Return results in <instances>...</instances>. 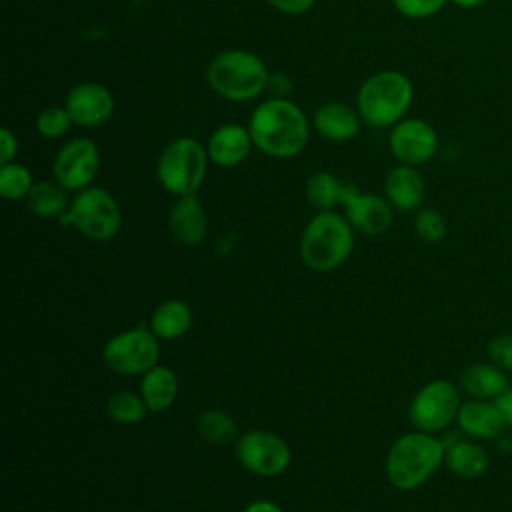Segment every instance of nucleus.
<instances>
[{"label": "nucleus", "mask_w": 512, "mask_h": 512, "mask_svg": "<svg viewBox=\"0 0 512 512\" xmlns=\"http://www.w3.org/2000/svg\"><path fill=\"white\" fill-rule=\"evenodd\" d=\"M252 142L276 158L296 156L308 140V124L302 110L282 98L260 104L250 120Z\"/></svg>", "instance_id": "f257e3e1"}, {"label": "nucleus", "mask_w": 512, "mask_h": 512, "mask_svg": "<svg viewBox=\"0 0 512 512\" xmlns=\"http://www.w3.org/2000/svg\"><path fill=\"white\" fill-rule=\"evenodd\" d=\"M444 440L414 430L398 436L386 456V476L398 490H416L444 464Z\"/></svg>", "instance_id": "f03ea898"}, {"label": "nucleus", "mask_w": 512, "mask_h": 512, "mask_svg": "<svg viewBox=\"0 0 512 512\" xmlns=\"http://www.w3.org/2000/svg\"><path fill=\"white\" fill-rule=\"evenodd\" d=\"M354 228L332 210L318 212L306 226L300 242V258L314 272H330L342 266L354 248Z\"/></svg>", "instance_id": "7ed1b4c3"}, {"label": "nucleus", "mask_w": 512, "mask_h": 512, "mask_svg": "<svg viewBox=\"0 0 512 512\" xmlns=\"http://www.w3.org/2000/svg\"><path fill=\"white\" fill-rule=\"evenodd\" d=\"M210 86L228 100H250L258 96L268 74L262 60L244 50H228L218 54L208 66Z\"/></svg>", "instance_id": "20e7f679"}, {"label": "nucleus", "mask_w": 512, "mask_h": 512, "mask_svg": "<svg viewBox=\"0 0 512 512\" xmlns=\"http://www.w3.org/2000/svg\"><path fill=\"white\" fill-rule=\"evenodd\" d=\"M412 102V84L400 72H378L368 78L358 92V110L362 118L384 128L402 118Z\"/></svg>", "instance_id": "39448f33"}, {"label": "nucleus", "mask_w": 512, "mask_h": 512, "mask_svg": "<svg viewBox=\"0 0 512 512\" xmlns=\"http://www.w3.org/2000/svg\"><path fill=\"white\" fill-rule=\"evenodd\" d=\"M62 226H74L90 240L104 242L120 230V208L102 188H84L76 194L68 210L58 218Z\"/></svg>", "instance_id": "423d86ee"}, {"label": "nucleus", "mask_w": 512, "mask_h": 512, "mask_svg": "<svg viewBox=\"0 0 512 512\" xmlns=\"http://www.w3.org/2000/svg\"><path fill=\"white\" fill-rule=\"evenodd\" d=\"M208 154L194 138H176L158 158V180L162 186L176 194H194L204 180Z\"/></svg>", "instance_id": "0eeeda50"}, {"label": "nucleus", "mask_w": 512, "mask_h": 512, "mask_svg": "<svg viewBox=\"0 0 512 512\" xmlns=\"http://www.w3.org/2000/svg\"><path fill=\"white\" fill-rule=\"evenodd\" d=\"M460 404V388L446 378H438L416 392L410 402L408 416L416 430L436 434L456 420Z\"/></svg>", "instance_id": "6e6552de"}, {"label": "nucleus", "mask_w": 512, "mask_h": 512, "mask_svg": "<svg viewBox=\"0 0 512 512\" xmlns=\"http://www.w3.org/2000/svg\"><path fill=\"white\" fill-rule=\"evenodd\" d=\"M102 358L104 364L116 374H144L152 366H156L160 358L158 336L142 326L124 330L106 342Z\"/></svg>", "instance_id": "1a4fd4ad"}, {"label": "nucleus", "mask_w": 512, "mask_h": 512, "mask_svg": "<svg viewBox=\"0 0 512 512\" xmlns=\"http://www.w3.org/2000/svg\"><path fill=\"white\" fill-rule=\"evenodd\" d=\"M236 456L256 476H278L288 468L292 452L282 436L268 430H250L238 438Z\"/></svg>", "instance_id": "9d476101"}, {"label": "nucleus", "mask_w": 512, "mask_h": 512, "mask_svg": "<svg viewBox=\"0 0 512 512\" xmlns=\"http://www.w3.org/2000/svg\"><path fill=\"white\" fill-rule=\"evenodd\" d=\"M98 148L88 138L68 142L54 160V176L66 190H84L98 172Z\"/></svg>", "instance_id": "9b49d317"}, {"label": "nucleus", "mask_w": 512, "mask_h": 512, "mask_svg": "<svg viewBox=\"0 0 512 512\" xmlns=\"http://www.w3.org/2000/svg\"><path fill=\"white\" fill-rule=\"evenodd\" d=\"M340 204H344L350 226L362 234L378 236L392 224L390 202L376 194H362L352 184H344Z\"/></svg>", "instance_id": "f8f14e48"}, {"label": "nucleus", "mask_w": 512, "mask_h": 512, "mask_svg": "<svg viewBox=\"0 0 512 512\" xmlns=\"http://www.w3.org/2000/svg\"><path fill=\"white\" fill-rule=\"evenodd\" d=\"M392 154L408 166H418L428 162L438 148V136L434 128L418 118L402 120L392 128L390 134Z\"/></svg>", "instance_id": "ddd939ff"}, {"label": "nucleus", "mask_w": 512, "mask_h": 512, "mask_svg": "<svg viewBox=\"0 0 512 512\" xmlns=\"http://www.w3.org/2000/svg\"><path fill=\"white\" fill-rule=\"evenodd\" d=\"M112 96L110 92L96 84V82H84L70 90L66 98V110L72 118V122L80 126H100L112 116Z\"/></svg>", "instance_id": "4468645a"}, {"label": "nucleus", "mask_w": 512, "mask_h": 512, "mask_svg": "<svg viewBox=\"0 0 512 512\" xmlns=\"http://www.w3.org/2000/svg\"><path fill=\"white\" fill-rule=\"evenodd\" d=\"M456 424L464 436L474 440H496L506 430L494 400L470 398L462 402Z\"/></svg>", "instance_id": "2eb2a0df"}, {"label": "nucleus", "mask_w": 512, "mask_h": 512, "mask_svg": "<svg viewBox=\"0 0 512 512\" xmlns=\"http://www.w3.org/2000/svg\"><path fill=\"white\" fill-rule=\"evenodd\" d=\"M444 446H446L444 464L458 478H466V480L480 478L490 466L486 448L474 438H468V436L466 438L454 436L452 440L446 438Z\"/></svg>", "instance_id": "dca6fc26"}, {"label": "nucleus", "mask_w": 512, "mask_h": 512, "mask_svg": "<svg viewBox=\"0 0 512 512\" xmlns=\"http://www.w3.org/2000/svg\"><path fill=\"white\" fill-rule=\"evenodd\" d=\"M170 232L172 236L186 246H196L204 240L206 230H208V220H206V212L200 204V200L196 198V194H186V196H178V200L174 202L172 210H170Z\"/></svg>", "instance_id": "f3484780"}, {"label": "nucleus", "mask_w": 512, "mask_h": 512, "mask_svg": "<svg viewBox=\"0 0 512 512\" xmlns=\"http://www.w3.org/2000/svg\"><path fill=\"white\" fill-rule=\"evenodd\" d=\"M384 192L394 208L410 212L422 204L426 186L420 172L414 166L400 164L388 172L384 180Z\"/></svg>", "instance_id": "a211bd4d"}, {"label": "nucleus", "mask_w": 512, "mask_h": 512, "mask_svg": "<svg viewBox=\"0 0 512 512\" xmlns=\"http://www.w3.org/2000/svg\"><path fill=\"white\" fill-rule=\"evenodd\" d=\"M506 372L500 370L496 364L488 362H474L466 366L460 374V388L464 394L476 400H496L508 388Z\"/></svg>", "instance_id": "6ab92c4d"}, {"label": "nucleus", "mask_w": 512, "mask_h": 512, "mask_svg": "<svg viewBox=\"0 0 512 512\" xmlns=\"http://www.w3.org/2000/svg\"><path fill=\"white\" fill-rule=\"evenodd\" d=\"M252 136L238 124L220 126L208 142V156L218 166L240 164L250 150Z\"/></svg>", "instance_id": "aec40b11"}, {"label": "nucleus", "mask_w": 512, "mask_h": 512, "mask_svg": "<svg viewBox=\"0 0 512 512\" xmlns=\"http://www.w3.org/2000/svg\"><path fill=\"white\" fill-rule=\"evenodd\" d=\"M140 394L150 412L168 410L178 396V378L168 366H152L142 374Z\"/></svg>", "instance_id": "412c9836"}, {"label": "nucleus", "mask_w": 512, "mask_h": 512, "mask_svg": "<svg viewBox=\"0 0 512 512\" xmlns=\"http://www.w3.org/2000/svg\"><path fill=\"white\" fill-rule=\"evenodd\" d=\"M192 324V312L182 300H164L150 318V330L162 340H174L188 332Z\"/></svg>", "instance_id": "4be33fe9"}, {"label": "nucleus", "mask_w": 512, "mask_h": 512, "mask_svg": "<svg viewBox=\"0 0 512 512\" xmlns=\"http://www.w3.org/2000/svg\"><path fill=\"white\" fill-rule=\"evenodd\" d=\"M314 122L318 132L330 140H348L358 132L356 114L340 102H330L320 106L316 110Z\"/></svg>", "instance_id": "5701e85b"}, {"label": "nucleus", "mask_w": 512, "mask_h": 512, "mask_svg": "<svg viewBox=\"0 0 512 512\" xmlns=\"http://www.w3.org/2000/svg\"><path fill=\"white\" fill-rule=\"evenodd\" d=\"M64 190L58 182H36L26 196V204L38 218H60L68 210Z\"/></svg>", "instance_id": "b1692460"}, {"label": "nucleus", "mask_w": 512, "mask_h": 512, "mask_svg": "<svg viewBox=\"0 0 512 512\" xmlns=\"http://www.w3.org/2000/svg\"><path fill=\"white\" fill-rule=\"evenodd\" d=\"M342 188L344 182H340L334 174L316 172L306 184V196L314 208H318L320 212H328L342 200Z\"/></svg>", "instance_id": "393cba45"}, {"label": "nucleus", "mask_w": 512, "mask_h": 512, "mask_svg": "<svg viewBox=\"0 0 512 512\" xmlns=\"http://www.w3.org/2000/svg\"><path fill=\"white\" fill-rule=\"evenodd\" d=\"M106 412L118 424H136V422L144 420V416L150 410H148L142 394H136L130 390H118L108 398Z\"/></svg>", "instance_id": "a878e982"}, {"label": "nucleus", "mask_w": 512, "mask_h": 512, "mask_svg": "<svg viewBox=\"0 0 512 512\" xmlns=\"http://www.w3.org/2000/svg\"><path fill=\"white\" fill-rule=\"evenodd\" d=\"M196 428L200 432V436L210 442V444H228L236 438L238 434V428H236V422L230 414L222 412V410H204L200 416H198V422H196Z\"/></svg>", "instance_id": "bb28decb"}, {"label": "nucleus", "mask_w": 512, "mask_h": 512, "mask_svg": "<svg viewBox=\"0 0 512 512\" xmlns=\"http://www.w3.org/2000/svg\"><path fill=\"white\" fill-rule=\"evenodd\" d=\"M32 174L28 172V168L20 166V164H2L0 168V194L6 200H18V198H26L30 188H32Z\"/></svg>", "instance_id": "cd10ccee"}, {"label": "nucleus", "mask_w": 512, "mask_h": 512, "mask_svg": "<svg viewBox=\"0 0 512 512\" xmlns=\"http://www.w3.org/2000/svg\"><path fill=\"white\" fill-rule=\"evenodd\" d=\"M414 230L424 242H440L446 236V220L434 208H422L416 212Z\"/></svg>", "instance_id": "c85d7f7f"}, {"label": "nucleus", "mask_w": 512, "mask_h": 512, "mask_svg": "<svg viewBox=\"0 0 512 512\" xmlns=\"http://www.w3.org/2000/svg\"><path fill=\"white\" fill-rule=\"evenodd\" d=\"M70 122H72V118H70L66 108L52 106V108H46V110L40 112V116L36 120V126H38L42 136L56 138V136H62L68 130Z\"/></svg>", "instance_id": "c756f323"}, {"label": "nucleus", "mask_w": 512, "mask_h": 512, "mask_svg": "<svg viewBox=\"0 0 512 512\" xmlns=\"http://www.w3.org/2000/svg\"><path fill=\"white\" fill-rule=\"evenodd\" d=\"M488 360L506 374H512V334H498L486 346Z\"/></svg>", "instance_id": "7c9ffc66"}, {"label": "nucleus", "mask_w": 512, "mask_h": 512, "mask_svg": "<svg viewBox=\"0 0 512 512\" xmlns=\"http://www.w3.org/2000/svg\"><path fill=\"white\" fill-rule=\"evenodd\" d=\"M392 2L398 8V12H402L408 18L434 16L446 4V0H392Z\"/></svg>", "instance_id": "2f4dec72"}, {"label": "nucleus", "mask_w": 512, "mask_h": 512, "mask_svg": "<svg viewBox=\"0 0 512 512\" xmlns=\"http://www.w3.org/2000/svg\"><path fill=\"white\" fill-rule=\"evenodd\" d=\"M500 416H502V422H504V428L506 430H512V386H508L496 400H494Z\"/></svg>", "instance_id": "473e14b6"}, {"label": "nucleus", "mask_w": 512, "mask_h": 512, "mask_svg": "<svg viewBox=\"0 0 512 512\" xmlns=\"http://www.w3.org/2000/svg\"><path fill=\"white\" fill-rule=\"evenodd\" d=\"M16 138L12 136V132L8 128H2L0 130V162L2 164H10L14 154H16Z\"/></svg>", "instance_id": "72a5a7b5"}, {"label": "nucleus", "mask_w": 512, "mask_h": 512, "mask_svg": "<svg viewBox=\"0 0 512 512\" xmlns=\"http://www.w3.org/2000/svg\"><path fill=\"white\" fill-rule=\"evenodd\" d=\"M272 6H276L278 10L282 12H288V14H300V12H306L314 0H268Z\"/></svg>", "instance_id": "f704fd0d"}, {"label": "nucleus", "mask_w": 512, "mask_h": 512, "mask_svg": "<svg viewBox=\"0 0 512 512\" xmlns=\"http://www.w3.org/2000/svg\"><path fill=\"white\" fill-rule=\"evenodd\" d=\"M242 512H284V510L270 500H254Z\"/></svg>", "instance_id": "c9c22d12"}, {"label": "nucleus", "mask_w": 512, "mask_h": 512, "mask_svg": "<svg viewBox=\"0 0 512 512\" xmlns=\"http://www.w3.org/2000/svg\"><path fill=\"white\" fill-rule=\"evenodd\" d=\"M456 6H460V8H478V6H482L486 0H452Z\"/></svg>", "instance_id": "e433bc0d"}, {"label": "nucleus", "mask_w": 512, "mask_h": 512, "mask_svg": "<svg viewBox=\"0 0 512 512\" xmlns=\"http://www.w3.org/2000/svg\"><path fill=\"white\" fill-rule=\"evenodd\" d=\"M496 442H498V448H500V450H504V452H510V450H512V438H510V436H502V434H500V436L496 438Z\"/></svg>", "instance_id": "4c0bfd02"}]
</instances>
